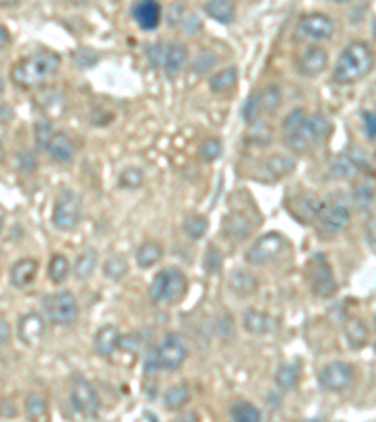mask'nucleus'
Listing matches in <instances>:
<instances>
[{"instance_id": "obj_1", "label": "nucleus", "mask_w": 376, "mask_h": 422, "mask_svg": "<svg viewBox=\"0 0 376 422\" xmlns=\"http://www.w3.org/2000/svg\"><path fill=\"white\" fill-rule=\"evenodd\" d=\"M331 124L322 113L306 115L305 109H294L286 115L282 122V139L290 150L305 154L326 139Z\"/></svg>"}, {"instance_id": "obj_2", "label": "nucleus", "mask_w": 376, "mask_h": 422, "mask_svg": "<svg viewBox=\"0 0 376 422\" xmlns=\"http://www.w3.org/2000/svg\"><path fill=\"white\" fill-rule=\"evenodd\" d=\"M60 68V57L53 51H36L21 59L11 70V79L21 89H36L53 77Z\"/></svg>"}, {"instance_id": "obj_3", "label": "nucleus", "mask_w": 376, "mask_h": 422, "mask_svg": "<svg viewBox=\"0 0 376 422\" xmlns=\"http://www.w3.org/2000/svg\"><path fill=\"white\" fill-rule=\"evenodd\" d=\"M375 51L365 42H354L343 49L333 70V81L338 85L358 83L375 68Z\"/></svg>"}, {"instance_id": "obj_4", "label": "nucleus", "mask_w": 376, "mask_h": 422, "mask_svg": "<svg viewBox=\"0 0 376 422\" xmlns=\"http://www.w3.org/2000/svg\"><path fill=\"white\" fill-rule=\"evenodd\" d=\"M188 280L179 268H164L153 278L149 295L153 302H170L175 304L187 295Z\"/></svg>"}, {"instance_id": "obj_5", "label": "nucleus", "mask_w": 376, "mask_h": 422, "mask_svg": "<svg viewBox=\"0 0 376 422\" xmlns=\"http://www.w3.org/2000/svg\"><path fill=\"white\" fill-rule=\"evenodd\" d=\"M306 280H309L312 293L320 297V299H328L337 291L333 270L329 267L328 259H326L324 253H314L306 261Z\"/></svg>"}, {"instance_id": "obj_6", "label": "nucleus", "mask_w": 376, "mask_h": 422, "mask_svg": "<svg viewBox=\"0 0 376 422\" xmlns=\"http://www.w3.org/2000/svg\"><path fill=\"white\" fill-rule=\"evenodd\" d=\"M153 355H155L158 370H170V372H173V370H179L184 364V360L188 357V349L184 340L179 334H167L153 349Z\"/></svg>"}, {"instance_id": "obj_7", "label": "nucleus", "mask_w": 376, "mask_h": 422, "mask_svg": "<svg viewBox=\"0 0 376 422\" xmlns=\"http://www.w3.org/2000/svg\"><path fill=\"white\" fill-rule=\"evenodd\" d=\"M43 312L53 325H72L77 317V302L70 291H59L43 300Z\"/></svg>"}, {"instance_id": "obj_8", "label": "nucleus", "mask_w": 376, "mask_h": 422, "mask_svg": "<svg viewBox=\"0 0 376 422\" xmlns=\"http://www.w3.org/2000/svg\"><path fill=\"white\" fill-rule=\"evenodd\" d=\"M284 246V236L280 235V233H273L271 231V233H265L263 236H260L258 241L248 248L245 261L248 265H254V267H262V265H267L273 259H277L282 253Z\"/></svg>"}, {"instance_id": "obj_9", "label": "nucleus", "mask_w": 376, "mask_h": 422, "mask_svg": "<svg viewBox=\"0 0 376 422\" xmlns=\"http://www.w3.org/2000/svg\"><path fill=\"white\" fill-rule=\"evenodd\" d=\"M81 219V201L70 190H65L57 198L53 209V225L60 231H72Z\"/></svg>"}, {"instance_id": "obj_10", "label": "nucleus", "mask_w": 376, "mask_h": 422, "mask_svg": "<svg viewBox=\"0 0 376 422\" xmlns=\"http://www.w3.org/2000/svg\"><path fill=\"white\" fill-rule=\"evenodd\" d=\"M350 218H352V214H350L348 205L338 199H331V201L322 203V209L318 214V224L328 235H337L348 227Z\"/></svg>"}, {"instance_id": "obj_11", "label": "nucleus", "mask_w": 376, "mask_h": 422, "mask_svg": "<svg viewBox=\"0 0 376 422\" xmlns=\"http://www.w3.org/2000/svg\"><path fill=\"white\" fill-rule=\"evenodd\" d=\"M70 404L83 417H96L100 413V400L94 387L83 377H75L70 389Z\"/></svg>"}, {"instance_id": "obj_12", "label": "nucleus", "mask_w": 376, "mask_h": 422, "mask_svg": "<svg viewBox=\"0 0 376 422\" xmlns=\"http://www.w3.org/2000/svg\"><path fill=\"white\" fill-rule=\"evenodd\" d=\"M352 381H354V368L348 363H341V360L324 366L318 374V385L328 392L348 389Z\"/></svg>"}, {"instance_id": "obj_13", "label": "nucleus", "mask_w": 376, "mask_h": 422, "mask_svg": "<svg viewBox=\"0 0 376 422\" xmlns=\"http://www.w3.org/2000/svg\"><path fill=\"white\" fill-rule=\"evenodd\" d=\"M333 33V21L324 13H306L297 23V34L309 42H326Z\"/></svg>"}, {"instance_id": "obj_14", "label": "nucleus", "mask_w": 376, "mask_h": 422, "mask_svg": "<svg viewBox=\"0 0 376 422\" xmlns=\"http://www.w3.org/2000/svg\"><path fill=\"white\" fill-rule=\"evenodd\" d=\"M132 16H134L136 23L140 25V28L150 33V30H155V28L160 25V4H158L156 0H138L134 10H132Z\"/></svg>"}, {"instance_id": "obj_15", "label": "nucleus", "mask_w": 376, "mask_h": 422, "mask_svg": "<svg viewBox=\"0 0 376 422\" xmlns=\"http://www.w3.org/2000/svg\"><path fill=\"white\" fill-rule=\"evenodd\" d=\"M17 334L19 340L27 346H36L45 334V323H43L42 316L38 314H27L23 316L17 323Z\"/></svg>"}, {"instance_id": "obj_16", "label": "nucleus", "mask_w": 376, "mask_h": 422, "mask_svg": "<svg viewBox=\"0 0 376 422\" xmlns=\"http://www.w3.org/2000/svg\"><path fill=\"white\" fill-rule=\"evenodd\" d=\"M328 53L322 47H309L299 59V74L305 77H316L328 68Z\"/></svg>"}, {"instance_id": "obj_17", "label": "nucleus", "mask_w": 376, "mask_h": 422, "mask_svg": "<svg viewBox=\"0 0 376 422\" xmlns=\"http://www.w3.org/2000/svg\"><path fill=\"white\" fill-rule=\"evenodd\" d=\"M243 326H245V331L250 332V334H269V332L277 331V326H279V321L275 319L273 316H269L265 312L260 310H247L243 314Z\"/></svg>"}, {"instance_id": "obj_18", "label": "nucleus", "mask_w": 376, "mask_h": 422, "mask_svg": "<svg viewBox=\"0 0 376 422\" xmlns=\"http://www.w3.org/2000/svg\"><path fill=\"white\" fill-rule=\"evenodd\" d=\"M254 231V224L250 222L247 214L241 212H230L224 218V233L230 239L236 241H245L247 236H250V233Z\"/></svg>"}, {"instance_id": "obj_19", "label": "nucleus", "mask_w": 376, "mask_h": 422, "mask_svg": "<svg viewBox=\"0 0 376 422\" xmlns=\"http://www.w3.org/2000/svg\"><path fill=\"white\" fill-rule=\"evenodd\" d=\"M118 343H121V334L113 325L100 326L94 334V351L100 357H111L113 351L118 348Z\"/></svg>"}, {"instance_id": "obj_20", "label": "nucleus", "mask_w": 376, "mask_h": 422, "mask_svg": "<svg viewBox=\"0 0 376 422\" xmlns=\"http://www.w3.org/2000/svg\"><path fill=\"white\" fill-rule=\"evenodd\" d=\"M45 152L49 158L59 164H70L75 158V147L65 134H55L53 139L49 141Z\"/></svg>"}, {"instance_id": "obj_21", "label": "nucleus", "mask_w": 376, "mask_h": 422, "mask_svg": "<svg viewBox=\"0 0 376 422\" xmlns=\"http://www.w3.org/2000/svg\"><path fill=\"white\" fill-rule=\"evenodd\" d=\"M38 263L34 259H21L10 270V282L13 287H27L28 283L36 278Z\"/></svg>"}, {"instance_id": "obj_22", "label": "nucleus", "mask_w": 376, "mask_h": 422, "mask_svg": "<svg viewBox=\"0 0 376 422\" xmlns=\"http://www.w3.org/2000/svg\"><path fill=\"white\" fill-rule=\"evenodd\" d=\"M187 60H188V53L183 43H179V42L167 43L166 62H164V72H166L167 77H173V75H177L179 72L183 70L184 64H187Z\"/></svg>"}, {"instance_id": "obj_23", "label": "nucleus", "mask_w": 376, "mask_h": 422, "mask_svg": "<svg viewBox=\"0 0 376 422\" xmlns=\"http://www.w3.org/2000/svg\"><path fill=\"white\" fill-rule=\"evenodd\" d=\"M205 11H207V16L211 19H215V21L222 23V25H228L236 17L233 0H207L205 2Z\"/></svg>"}, {"instance_id": "obj_24", "label": "nucleus", "mask_w": 376, "mask_h": 422, "mask_svg": "<svg viewBox=\"0 0 376 422\" xmlns=\"http://www.w3.org/2000/svg\"><path fill=\"white\" fill-rule=\"evenodd\" d=\"M361 161L352 154H341L331 164V175L335 178H352L361 171Z\"/></svg>"}, {"instance_id": "obj_25", "label": "nucleus", "mask_w": 376, "mask_h": 422, "mask_svg": "<svg viewBox=\"0 0 376 422\" xmlns=\"http://www.w3.org/2000/svg\"><path fill=\"white\" fill-rule=\"evenodd\" d=\"M301 380V364L299 363H288L282 364L279 370H277V375H275V383L280 390H292L296 389L297 383Z\"/></svg>"}, {"instance_id": "obj_26", "label": "nucleus", "mask_w": 376, "mask_h": 422, "mask_svg": "<svg viewBox=\"0 0 376 422\" xmlns=\"http://www.w3.org/2000/svg\"><path fill=\"white\" fill-rule=\"evenodd\" d=\"M230 287L239 297H247V295H253L256 291L258 282H256V278L250 273L237 268L236 273L230 276Z\"/></svg>"}, {"instance_id": "obj_27", "label": "nucleus", "mask_w": 376, "mask_h": 422, "mask_svg": "<svg viewBox=\"0 0 376 422\" xmlns=\"http://www.w3.org/2000/svg\"><path fill=\"white\" fill-rule=\"evenodd\" d=\"M96 261L98 256L96 251L92 250V248H87L79 253V257L75 259L74 265V274L77 280H89L96 270Z\"/></svg>"}, {"instance_id": "obj_28", "label": "nucleus", "mask_w": 376, "mask_h": 422, "mask_svg": "<svg viewBox=\"0 0 376 422\" xmlns=\"http://www.w3.org/2000/svg\"><path fill=\"white\" fill-rule=\"evenodd\" d=\"M258 102L262 117L263 115H273L275 111H279L280 102H282V94H280L279 86L269 85L263 91H258Z\"/></svg>"}, {"instance_id": "obj_29", "label": "nucleus", "mask_w": 376, "mask_h": 422, "mask_svg": "<svg viewBox=\"0 0 376 422\" xmlns=\"http://www.w3.org/2000/svg\"><path fill=\"white\" fill-rule=\"evenodd\" d=\"M237 85V68L236 66H230V68H224L219 74H215L211 77L209 86L211 91L216 92V94H224V92H230L233 86Z\"/></svg>"}, {"instance_id": "obj_30", "label": "nucleus", "mask_w": 376, "mask_h": 422, "mask_svg": "<svg viewBox=\"0 0 376 422\" xmlns=\"http://www.w3.org/2000/svg\"><path fill=\"white\" fill-rule=\"evenodd\" d=\"M162 257V246L155 241L143 242L138 250H136V261L141 268H149L153 265L160 261Z\"/></svg>"}, {"instance_id": "obj_31", "label": "nucleus", "mask_w": 376, "mask_h": 422, "mask_svg": "<svg viewBox=\"0 0 376 422\" xmlns=\"http://www.w3.org/2000/svg\"><path fill=\"white\" fill-rule=\"evenodd\" d=\"M188 400H190V389L184 383H179V385H173L166 390L164 407L167 411H175V409H181L183 406H187Z\"/></svg>"}, {"instance_id": "obj_32", "label": "nucleus", "mask_w": 376, "mask_h": 422, "mask_svg": "<svg viewBox=\"0 0 376 422\" xmlns=\"http://www.w3.org/2000/svg\"><path fill=\"white\" fill-rule=\"evenodd\" d=\"M126 273H128V261L124 256H111L104 263V276L108 280L118 282L126 276Z\"/></svg>"}, {"instance_id": "obj_33", "label": "nucleus", "mask_w": 376, "mask_h": 422, "mask_svg": "<svg viewBox=\"0 0 376 422\" xmlns=\"http://www.w3.org/2000/svg\"><path fill=\"white\" fill-rule=\"evenodd\" d=\"M231 418L237 422H260L262 421V413L248 401H236L231 406L230 411Z\"/></svg>"}, {"instance_id": "obj_34", "label": "nucleus", "mask_w": 376, "mask_h": 422, "mask_svg": "<svg viewBox=\"0 0 376 422\" xmlns=\"http://www.w3.org/2000/svg\"><path fill=\"white\" fill-rule=\"evenodd\" d=\"M344 332H346V338H348V342L352 343V348L365 346L369 332H367V326L363 325L360 319H350L348 323H346V326H344Z\"/></svg>"}, {"instance_id": "obj_35", "label": "nucleus", "mask_w": 376, "mask_h": 422, "mask_svg": "<svg viewBox=\"0 0 376 422\" xmlns=\"http://www.w3.org/2000/svg\"><path fill=\"white\" fill-rule=\"evenodd\" d=\"M68 270H70V263L66 259L62 253H55L49 261V278L53 280L55 283L65 282V278L68 276Z\"/></svg>"}, {"instance_id": "obj_36", "label": "nucleus", "mask_w": 376, "mask_h": 422, "mask_svg": "<svg viewBox=\"0 0 376 422\" xmlns=\"http://www.w3.org/2000/svg\"><path fill=\"white\" fill-rule=\"evenodd\" d=\"M294 166H296V164H294L292 158H286V156H273V158H269V160L265 161V171H269L273 178H277V176L288 175V173L294 169Z\"/></svg>"}, {"instance_id": "obj_37", "label": "nucleus", "mask_w": 376, "mask_h": 422, "mask_svg": "<svg viewBox=\"0 0 376 422\" xmlns=\"http://www.w3.org/2000/svg\"><path fill=\"white\" fill-rule=\"evenodd\" d=\"M25 409H27V415L31 418H42L48 415V401L42 394H33L27 396V401H25Z\"/></svg>"}, {"instance_id": "obj_38", "label": "nucleus", "mask_w": 376, "mask_h": 422, "mask_svg": "<svg viewBox=\"0 0 376 422\" xmlns=\"http://www.w3.org/2000/svg\"><path fill=\"white\" fill-rule=\"evenodd\" d=\"M207 225H209L207 218H204V216H196V214H194V216H190V218L187 219L184 229H187L190 239L198 241V239H201V236L207 233Z\"/></svg>"}, {"instance_id": "obj_39", "label": "nucleus", "mask_w": 376, "mask_h": 422, "mask_svg": "<svg viewBox=\"0 0 376 422\" xmlns=\"http://www.w3.org/2000/svg\"><path fill=\"white\" fill-rule=\"evenodd\" d=\"M271 135H273V132L269 128V124H265L263 120L250 124V134H248V141L250 143L267 144L271 141Z\"/></svg>"}, {"instance_id": "obj_40", "label": "nucleus", "mask_w": 376, "mask_h": 422, "mask_svg": "<svg viewBox=\"0 0 376 422\" xmlns=\"http://www.w3.org/2000/svg\"><path fill=\"white\" fill-rule=\"evenodd\" d=\"M216 62H219V57H216L213 51H204V53H199L196 57V60L192 62V70L196 74L204 75L211 70V68H215Z\"/></svg>"}, {"instance_id": "obj_41", "label": "nucleus", "mask_w": 376, "mask_h": 422, "mask_svg": "<svg viewBox=\"0 0 376 422\" xmlns=\"http://www.w3.org/2000/svg\"><path fill=\"white\" fill-rule=\"evenodd\" d=\"M34 134H36V144L42 150L48 149L49 141L53 139V135L57 134L53 128V124L48 122V120H43V122H38L36 128H34Z\"/></svg>"}, {"instance_id": "obj_42", "label": "nucleus", "mask_w": 376, "mask_h": 422, "mask_svg": "<svg viewBox=\"0 0 376 422\" xmlns=\"http://www.w3.org/2000/svg\"><path fill=\"white\" fill-rule=\"evenodd\" d=\"M166 53H167V43L164 42H156L153 43L149 49H147V57H149V62L155 68H162L164 70V62H166Z\"/></svg>"}, {"instance_id": "obj_43", "label": "nucleus", "mask_w": 376, "mask_h": 422, "mask_svg": "<svg viewBox=\"0 0 376 422\" xmlns=\"http://www.w3.org/2000/svg\"><path fill=\"white\" fill-rule=\"evenodd\" d=\"M204 267L209 274H216L222 268V253L215 246L207 248V253L204 257Z\"/></svg>"}, {"instance_id": "obj_44", "label": "nucleus", "mask_w": 376, "mask_h": 422, "mask_svg": "<svg viewBox=\"0 0 376 422\" xmlns=\"http://www.w3.org/2000/svg\"><path fill=\"white\" fill-rule=\"evenodd\" d=\"M222 152V144L221 141L216 139H205L199 147V156H201V160L205 161H213L216 160Z\"/></svg>"}, {"instance_id": "obj_45", "label": "nucleus", "mask_w": 376, "mask_h": 422, "mask_svg": "<svg viewBox=\"0 0 376 422\" xmlns=\"http://www.w3.org/2000/svg\"><path fill=\"white\" fill-rule=\"evenodd\" d=\"M121 186L124 188H138L143 182V175H141L140 169H134V167H130L126 171L121 175Z\"/></svg>"}, {"instance_id": "obj_46", "label": "nucleus", "mask_w": 376, "mask_h": 422, "mask_svg": "<svg viewBox=\"0 0 376 422\" xmlns=\"http://www.w3.org/2000/svg\"><path fill=\"white\" fill-rule=\"evenodd\" d=\"M181 28H183V33L188 34V36H194V34H198L199 30H201V25H199L198 17L194 16V13H187V17H184L183 25H181Z\"/></svg>"}, {"instance_id": "obj_47", "label": "nucleus", "mask_w": 376, "mask_h": 422, "mask_svg": "<svg viewBox=\"0 0 376 422\" xmlns=\"http://www.w3.org/2000/svg\"><path fill=\"white\" fill-rule=\"evenodd\" d=\"M363 128L369 139H376V113H363Z\"/></svg>"}, {"instance_id": "obj_48", "label": "nucleus", "mask_w": 376, "mask_h": 422, "mask_svg": "<svg viewBox=\"0 0 376 422\" xmlns=\"http://www.w3.org/2000/svg\"><path fill=\"white\" fill-rule=\"evenodd\" d=\"M19 158V167H21L23 171H34V167H36V160H34L33 154H28V152H23V154L17 156Z\"/></svg>"}, {"instance_id": "obj_49", "label": "nucleus", "mask_w": 376, "mask_h": 422, "mask_svg": "<svg viewBox=\"0 0 376 422\" xmlns=\"http://www.w3.org/2000/svg\"><path fill=\"white\" fill-rule=\"evenodd\" d=\"M8 342H10V325H8L6 317H0V343H2V348H6Z\"/></svg>"}, {"instance_id": "obj_50", "label": "nucleus", "mask_w": 376, "mask_h": 422, "mask_svg": "<svg viewBox=\"0 0 376 422\" xmlns=\"http://www.w3.org/2000/svg\"><path fill=\"white\" fill-rule=\"evenodd\" d=\"M13 415H16V409H13V407H11L10 401L2 400V418H6V417H13Z\"/></svg>"}, {"instance_id": "obj_51", "label": "nucleus", "mask_w": 376, "mask_h": 422, "mask_svg": "<svg viewBox=\"0 0 376 422\" xmlns=\"http://www.w3.org/2000/svg\"><path fill=\"white\" fill-rule=\"evenodd\" d=\"M0 40H2V51H6V49L10 47V36H8V30H6V27L0 28Z\"/></svg>"}, {"instance_id": "obj_52", "label": "nucleus", "mask_w": 376, "mask_h": 422, "mask_svg": "<svg viewBox=\"0 0 376 422\" xmlns=\"http://www.w3.org/2000/svg\"><path fill=\"white\" fill-rule=\"evenodd\" d=\"M16 2H17V0H0V4L4 6V8H10V6H13Z\"/></svg>"}, {"instance_id": "obj_53", "label": "nucleus", "mask_w": 376, "mask_h": 422, "mask_svg": "<svg viewBox=\"0 0 376 422\" xmlns=\"http://www.w3.org/2000/svg\"><path fill=\"white\" fill-rule=\"evenodd\" d=\"M68 2H70V4H74V6H85L89 0H68Z\"/></svg>"}, {"instance_id": "obj_54", "label": "nucleus", "mask_w": 376, "mask_h": 422, "mask_svg": "<svg viewBox=\"0 0 376 422\" xmlns=\"http://www.w3.org/2000/svg\"><path fill=\"white\" fill-rule=\"evenodd\" d=\"M337 4H346V2H352V0H333Z\"/></svg>"}]
</instances>
